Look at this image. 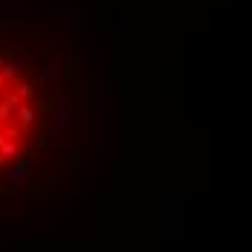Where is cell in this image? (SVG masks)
I'll return each mask as SVG.
<instances>
[{
	"instance_id": "6da1fadb",
	"label": "cell",
	"mask_w": 252,
	"mask_h": 252,
	"mask_svg": "<svg viewBox=\"0 0 252 252\" xmlns=\"http://www.w3.org/2000/svg\"><path fill=\"white\" fill-rule=\"evenodd\" d=\"M26 55H0V174L6 168H24V157L35 142V96L38 87L21 78Z\"/></svg>"
}]
</instances>
